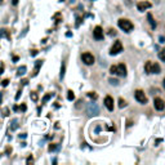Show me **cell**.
I'll use <instances>...</instances> for the list:
<instances>
[{"mask_svg":"<svg viewBox=\"0 0 165 165\" xmlns=\"http://www.w3.org/2000/svg\"><path fill=\"white\" fill-rule=\"evenodd\" d=\"M66 36H67V38H71V36H72V32H66Z\"/></svg>","mask_w":165,"mask_h":165,"instance_id":"cell-39","label":"cell"},{"mask_svg":"<svg viewBox=\"0 0 165 165\" xmlns=\"http://www.w3.org/2000/svg\"><path fill=\"white\" fill-rule=\"evenodd\" d=\"M38 53H39V52H38V50H35V49H34V50H31V56H36Z\"/></svg>","mask_w":165,"mask_h":165,"instance_id":"cell-35","label":"cell"},{"mask_svg":"<svg viewBox=\"0 0 165 165\" xmlns=\"http://www.w3.org/2000/svg\"><path fill=\"white\" fill-rule=\"evenodd\" d=\"M120 52H123V44H121V41L117 40V41H115L114 45H112L111 50H110V54H111V56H116Z\"/></svg>","mask_w":165,"mask_h":165,"instance_id":"cell-3","label":"cell"},{"mask_svg":"<svg viewBox=\"0 0 165 165\" xmlns=\"http://www.w3.org/2000/svg\"><path fill=\"white\" fill-rule=\"evenodd\" d=\"M26 70H27L26 66H20V67H18V70H17V75L18 76L25 75V74H26Z\"/></svg>","mask_w":165,"mask_h":165,"instance_id":"cell-13","label":"cell"},{"mask_svg":"<svg viewBox=\"0 0 165 165\" xmlns=\"http://www.w3.org/2000/svg\"><path fill=\"white\" fill-rule=\"evenodd\" d=\"M153 106H155V108L158 110V111H163L165 108V103L161 98H155V100H153Z\"/></svg>","mask_w":165,"mask_h":165,"instance_id":"cell-7","label":"cell"},{"mask_svg":"<svg viewBox=\"0 0 165 165\" xmlns=\"http://www.w3.org/2000/svg\"><path fill=\"white\" fill-rule=\"evenodd\" d=\"M159 41H160L161 44L165 43V38H164V36H160V38H159Z\"/></svg>","mask_w":165,"mask_h":165,"instance_id":"cell-34","label":"cell"},{"mask_svg":"<svg viewBox=\"0 0 165 165\" xmlns=\"http://www.w3.org/2000/svg\"><path fill=\"white\" fill-rule=\"evenodd\" d=\"M18 110H21V111H26V110H27V106H26V104H25V103H22L21 106L18 107Z\"/></svg>","mask_w":165,"mask_h":165,"instance_id":"cell-28","label":"cell"},{"mask_svg":"<svg viewBox=\"0 0 165 165\" xmlns=\"http://www.w3.org/2000/svg\"><path fill=\"white\" fill-rule=\"evenodd\" d=\"M151 68H152V62L151 61H147L145 65V71L146 74H151Z\"/></svg>","mask_w":165,"mask_h":165,"instance_id":"cell-14","label":"cell"},{"mask_svg":"<svg viewBox=\"0 0 165 165\" xmlns=\"http://www.w3.org/2000/svg\"><path fill=\"white\" fill-rule=\"evenodd\" d=\"M108 81H110V84H111V85H117V84H119V81H117L116 79H112V78L110 79Z\"/></svg>","mask_w":165,"mask_h":165,"instance_id":"cell-25","label":"cell"},{"mask_svg":"<svg viewBox=\"0 0 165 165\" xmlns=\"http://www.w3.org/2000/svg\"><path fill=\"white\" fill-rule=\"evenodd\" d=\"M26 163H27V164H32V163H34V159H32V156H30V158L27 159Z\"/></svg>","mask_w":165,"mask_h":165,"instance_id":"cell-31","label":"cell"},{"mask_svg":"<svg viewBox=\"0 0 165 165\" xmlns=\"http://www.w3.org/2000/svg\"><path fill=\"white\" fill-rule=\"evenodd\" d=\"M110 72H111L112 75H115V74H116V66H111V67H110Z\"/></svg>","mask_w":165,"mask_h":165,"instance_id":"cell-26","label":"cell"},{"mask_svg":"<svg viewBox=\"0 0 165 165\" xmlns=\"http://www.w3.org/2000/svg\"><path fill=\"white\" fill-rule=\"evenodd\" d=\"M12 124H13V125H12V129H13V130H14V129L18 126V125H17V121H16V120H14V121H13Z\"/></svg>","mask_w":165,"mask_h":165,"instance_id":"cell-32","label":"cell"},{"mask_svg":"<svg viewBox=\"0 0 165 165\" xmlns=\"http://www.w3.org/2000/svg\"><path fill=\"white\" fill-rule=\"evenodd\" d=\"M8 115H9V110H8V108L3 110V116H8Z\"/></svg>","mask_w":165,"mask_h":165,"instance_id":"cell-29","label":"cell"},{"mask_svg":"<svg viewBox=\"0 0 165 165\" xmlns=\"http://www.w3.org/2000/svg\"><path fill=\"white\" fill-rule=\"evenodd\" d=\"M18 59H20V57H18V56H14V57H13V62H17Z\"/></svg>","mask_w":165,"mask_h":165,"instance_id":"cell-36","label":"cell"},{"mask_svg":"<svg viewBox=\"0 0 165 165\" xmlns=\"http://www.w3.org/2000/svg\"><path fill=\"white\" fill-rule=\"evenodd\" d=\"M50 152H53V151H56L57 150V145H54V143H52V145H49V148H48Z\"/></svg>","mask_w":165,"mask_h":165,"instance_id":"cell-22","label":"cell"},{"mask_svg":"<svg viewBox=\"0 0 165 165\" xmlns=\"http://www.w3.org/2000/svg\"><path fill=\"white\" fill-rule=\"evenodd\" d=\"M160 71H161V68H160V66H159V63H152V68H151V74H160Z\"/></svg>","mask_w":165,"mask_h":165,"instance_id":"cell-12","label":"cell"},{"mask_svg":"<svg viewBox=\"0 0 165 165\" xmlns=\"http://www.w3.org/2000/svg\"><path fill=\"white\" fill-rule=\"evenodd\" d=\"M159 58H160L163 62H165V49H163V50L159 52Z\"/></svg>","mask_w":165,"mask_h":165,"instance_id":"cell-19","label":"cell"},{"mask_svg":"<svg viewBox=\"0 0 165 165\" xmlns=\"http://www.w3.org/2000/svg\"><path fill=\"white\" fill-rule=\"evenodd\" d=\"M110 35H116V32H115V30H110Z\"/></svg>","mask_w":165,"mask_h":165,"instance_id":"cell-40","label":"cell"},{"mask_svg":"<svg viewBox=\"0 0 165 165\" xmlns=\"http://www.w3.org/2000/svg\"><path fill=\"white\" fill-rule=\"evenodd\" d=\"M82 22V18L81 17H78V22H76V27H79L80 26V23Z\"/></svg>","mask_w":165,"mask_h":165,"instance_id":"cell-30","label":"cell"},{"mask_svg":"<svg viewBox=\"0 0 165 165\" xmlns=\"http://www.w3.org/2000/svg\"><path fill=\"white\" fill-rule=\"evenodd\" d=\"M134 97H136V100L138 101L139 103H142V104L147 103V97L145 95V92H143V90H141V89L136 90V93H134Z\"/></svg>","mask_w":165,"mask_h":165,"instance_id":"cell-5","label":"cell"},{"mask_svg":"<svg viewBox=\"0 0 165 165\" xmlns=\"http://www.w3.org/2000/svg\"><path fill=\"white\" fill-rule=\"evenodd\" d=\"M12 4H13V5H17V4H18V0H13Z\"/></svg>","mask_w":165,"mask_h":165,"instance_id":"cell-42","label":"cell"},{"mask_svg":"<svg viewBox=\"0 0 165 165\" xmlns=\"http://www.w3.org/2000/svg\"><path fill=\"white\" fill-rule=\"evenodd\" d=\"M8 84H9V79H4V80H1V85H3V87H7Z\"/></svg>","mask_w":165,"mask_h":165,"instance_id":"cell-27","label":"cell"},{"mask_svg":"<svg viewBox=\"0 0 165 165\" xmlns=\"http://www.w3.org/2000/svg\"><path fill=\"white\" fill-rule=\"evenodd\" d=\"M21 93H22V90H18L17 95H16V100H20V97H21Z\"/></svg>","mask_w":165,"mask_h":165,"instance_id":"cell-33","label":"cell"},{"mask_svg":"<svg viewBox=\"0 0 165 165\" xmlns=\"http://www.w3.org/2000/svg\"><path fill=\"white\" fill-rule=\"evenodd\" d=\"M163 85H164V89H165V79L163 80Z\"/></svg>","mask_w":165,"mask_h":165,"instance_id":"cell-44","label":"cell"},{"mask_svg":"<svg viewBox=\"0 0 165 165\" xmlns=\"http://www.w3.org/2000/svg\"><path fill=\"white\" fill-rule=\"evenodd\" d=\"M147 20H148V23L151 25V29L155 30L158 25H156V22H155V20H153V17H152V14H151V13H147Z\"/></svg>","mask_w":165,"mask_h":165,"instance_id":"cell-11","label":"cell"},{"mask_svg":"<svg viewBox=\"0 0 165 165\" xmlns=\"http://www.w3.org/2000/svg\"><path fill=\"white\" fill-rule=\"evenodd\" d=\"M1 3H3V0H0V4H1Z\"/></svg>","mask_w":165,"mask_h":165,"instance_id":"cell-45","label":"cell"},{"mask_svg":"<svg viewBox=\"0 0 165 165\" xmlns=\"http://www.w3.org/2000/svg\"><path fill=\"white\" fill-rule=\"evenodd\" d=\"M52 95H53L52 93H48V94L44 95V97H43V103H46V102H48V101L52 98Z\"/></svg>","mask_w":165,"mask_h":165,"instance_id":"cell-17","label":"cell"},{"mask_svg":"<svg viewBox=\"0 0 165 165\" xmlns=\"http://www.w3.org/2000/svg\"><path fill=\"white\" fill-rule=\"evenodd\" d=\"M26 136H27V134H25V133H22V134H20V137H21V138H26Z\"/></svg>","mask_w":165,"mask_h":165,"instance_id":"cell-41","label":"cell"},{"mask_svg":"<svg viewBox=\"0 0 165 165\" xmlns=\"http://www.w3.org/2000/svg\"><path fill=\"white\" fill-rule=\"evenodd\" d=\"M30 97H31V100L34 101V102H36V101H38V93L36 92H31Z\"/></svg>","mask_w":165,"mask_h":165,"instance_id":"cell-20","label":"cell"},{"mask_svg":"<svg viewBox=\"0 0 165 165\" xmlns=\"http://www.w3.org/2000/svg\"><path fill=\"white\" fill-rule=\"evenodd\" d=\"M104 106L107 107L108 111H114V98H112L111 95H107V97L104 98Z\"/></svg>","mask_w":165,"mask_h":165,"instance_id":"cell-8","label":"cell"},{"mask_svg":"<svg viewBox=\"0 0 165 165\" xmlns=\"http://www.w3.org/2000/svg\"><path fill=\"white\" fill-rule=\"evenodd\" d=\"M81 59L87 66H90V65L94 63V56H93L92 53H88V52H85V53L81 54Z\"/></svg>","mask_w":165,"mask_h":165,"instance_id":"cell-4","label":"cell"},{"mask_svg":"<svg viewBox=\"0 0 165 165\" xmlns=\"http://www.w3.org/2000/svg\"><path fill=\"white\" fill-rule=\"evenodd\" d=\"M1 97H3V94L0 93V103H1Z\"/></svg>","mask_w":165,"mask_h":165,"instance_id":"cell-43","label":"cell"},{"mask_svg":"<svg viewBox=\"0 0 165 165\" xmlns=\"http://www.w3.org/2000/svg\"><path fill=\"white\" fill-rule=\"evenodd\" d=\"M0 36H7L9 39V35H8L7 30H0Z\"/></svg>","mask_w":165,"mask_h":165,"instance_id":"cell-24","label":"cell"},{"mask_svg":"<svg viewBox=\"0 0 165 165\" xmlns=\"http://www.w3.org/2000/svg\"><path fill=\"white\" fill-rule=\"evenodd\" d=\"M65 71H66V66H65V63H62V66H61V74H59V78H61V79L65 78Z\"/></svg>","mask_w":165,"mask_h":165,"instance_id":"cell-18","label":"cell"},{"mask_svg":"<svg viewBox=\"0 0 165 165\" xmlns=\"http://www.w3.org/2000/svg\"><path fill=\"white\" fill-rule=\"evenodd\" d=\"M87 114H88V116H97L98 114H100V107H98V104L95 103V102H90V103H88V106H87Z\"/></svg>","mask_w":165,"mask_h":165,"instance_id":"cell-2","label":"cell"},{"mask_svg":"<svg viewBox=\"0 0 165 165\" xmlns=\"http://www.w3.org/2000/svg\"><path fill=\"white\" fill-rule=\"evenodd\" d=\"M93 38L95 40H102L103 39V30L101 26H97L94 30H93Z\"/></svg>","mask_w":165,"mask_h":165,"instance_id":"cell-6","label":"cell"},{"mask_svg":"<svg viewBox=\"0 0 165 165\" xmlns=\"http://www.w3.org/2000/svg\"><path fill=\"white\" fill-rule=\"evenodd\" d=\"M125 106H126V102L123 100V98H120L119 100V107L120 108H123V107H125Z\"/></svg>","mask_w":165,"mask_h":165,"instance_id":"cell-21","label":"cell"},{"mask_svg":"<svg viewBox=\"0 0 165 165\" xmlns=\"http://www.w3.org/2000/svg\"><path fill=\"white\" fill-rule=\"evenodd\" d=\"M116 74L119 76H121V78L126 76V66L124 63H120V65L116 66Z\"/></svg>","mask_w":165,"mask_h":165,"instance_id":"cell-9","label":"cell"},{"mask_svg":"<svg viewBox=\"0 0 165 165\" xmlns=\"http://www.w3.org/2000/svg\"><path fill=\"white\" fill-rule=\"evenodd\" d=\"M88 97H90V98H93V100H97L98 98V95L95 94L94 92H90V93H88Z\"/></svg>","mask_w":165,"mask_h":165,"instance_id":"cell-23","label":"cell"},{"mask_svg":"<svg viewBox=\"0 0 165 165\" xmlns=\"http://www.w3.org/2000/svg\"><path fill=\"white\" fill-rule=\"evenodd\" d=\"M150 8H151V3H148V1H141L137 4V9L139 12H145L146 9H150Z\"/></svg>","mask_w":165,"mask_h":165,"instance_id":"cell-10","label":"cell"},{"mask_svg":"<svg viewBox=\"0 0 165 165\" xmlns=\"http://www.w3.org/2000/svg\"><path fill=\"white\" fill-rule=\"evenodd\" d=\"M3 71H4V65H1V66H0V75H1V74H3Z\"/></svg>","mask_w":165,"mask_h":165,"instance_id":"cell-38","label":"cell"},{"mask_svg":"<svg viewBox=\"0 0 165 165\" xmlns=\"http://www.w3.org/2000/svg\"><path fill=\"white\" fill-rule=\"evenodd\" d=\"M22 84H23V85H27V84H29V80H27V79H25V80H22Z\"/></svg>","mask_w":165,"mask_h":165,"instance_id":"cell-37","label":"cell"},{"mask_svg":"<svg viewBox=\"0 0 165 165\" xmlns=\"http://www.w3.org/2000/svg\"><path fill=\"white\" fill-rule=\"evenodd\" d=\"M117 25H119L120 29L124 30L125 32H130L132 30L134 29V25L129 20H125V18H120V20L117 21Z\"/></svg>","mask_w":165,"mask_h":165,"instance_id":"cell-1","label":"cell"},{"mask_svg":"<svg viewBox=\"0 0 165 165\" xmlns=\"http://www.w3.org/2000/svg\"><path fill=\"white\" fill-rule=\"evenodd\" d=\"M41 65H43V61H36V63H35V74L34 75H38V71H39V68L41 67Z\"/></svg>","mask_w":165,"mask_h":165,"instance_id":"cell-15","label":"cell"},{"mask_svg":"<svg viewBox=\"0 0 165 165\" xmlns=\"http://www.w3.org/2000/svg\"><path fill=\"white\" fill-rule=\"evenodd\" d=\"M67 100L68 101H74V100H75V94H74L72 90H68V92H67Z\"/></svg>","mask_w":165,"mask_h":165,"instance_id":"cell-16","label":"cell"}]
</instances>
